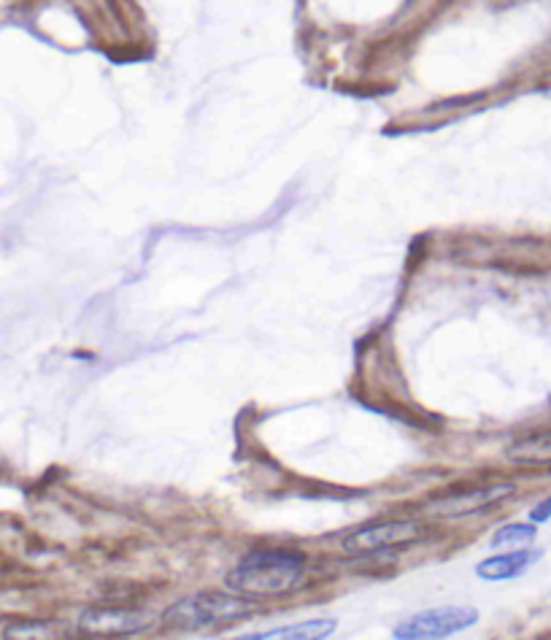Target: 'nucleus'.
<instances>
[{
	"mask_svg": "<svg viewBox=\"0 0 551 640\" xmlns=\"http://www.w3.org/2000/svg\"><path fill=\"white\" fill-rule=\"evenodd\" d=\"M306 581V557L298 551L263 549L230 570L228 586L246 597H282Z\"/></svg>",
	"mask_w": 551,
	"mask_h": 640,
	"instance_id": "obj_1",
	"label": "nucleus"
},
{
	"mask_svg": "<svg viewBox=\"0 0 551 640\" xmlns=\"http://www.w3.org/2000/svg\"><path fill=\"white\" fill-rule=\"evenodd\" d=\"M257 614V605L246 595H222V592H197L165 610L162 621L171 630H214L233 625Z\"/></svg>",
	"mask_w": 551,
	"mask_h": 640,
	"instance_id": "obj_2",
	"label": "nucleus"
},
{
	"mask_svg": "<svg viewBox=\"0 0 551 640\" xmlns=\"http://www.w3.org/2000/svg\"><path fill=\"white\" fill-rule=\"evenodd\" d=\"M425 525L414 519H392V522H376V525L359 527L344 538V549L349 555H379V551L403 549V546H414L416 540L425 538Z\"/></svg>",
	"mask_w": 551,
	"mask_h": 640,
	"instance_id": "obj_3",
	"label": "nucleus"
},
{
	"mask_svg": "<svg viewBox=\"0 0 551 640\" xmlns=\"http://www.w3.org/2000/svg\"><path fill=\"white\" fill-rule=\"evenodd\" d=\"M479 621V614L473 608H462V605H446V608H433L414 614L405 619L403 625L394 630V638L403 640H438L449 638L455 632L468 630V627Z\"/></svg>",
	"mask_w": 551,
	"mask_h": 640,
	"instance_id": "obj_4",
	"label": "nucleus"
},
{
	"mask_svg": "<svg viewBox=\"0 0 551 640\" xmlns=\"http://www.w3.org/2000/svg\"><path fill=\"white\" fill-rule=\"evenodd\" d=\"M512 494H516V487L512 481H503V484H484V487H468V490L444 494V498H435L425 505V511L438 519H462V516L479 514V511L492 508V505L503 503Z\"/></svg>",
	"mask_w": 551,
	"mask_h": 640,
	"instance_id": "obj_5",
	"label": "nucleus"
},
{
	"mask_svg": "<svg viewBox=\"0 0 551 640\" xmlns=\"http://www.w3.org/2000/svg\"><path fill=\"white\" fill-rule=\"evenodd\" d=\"M152 625V614L133 608H87L79 616V627L90 636H136Z\"/></svg>",
	"mask_w": 551,
	"mask_h": 640,
	"instance_id": "obj_6",
	"label": "nucleus"
},
{
	"mask_svg": "<svg viewBox=\"0 0 551 640\" xmlns=\"http://www.w3.org/2000/svg\"><path fill=\"white\" fill-rule=\"evenodd\" d=\"M541 557H543L541 549L508 551V555H497V557H490V560L479 562L475 573H479V579H484V581H508L525 573L527 568L536 565Z\"/></svg>",
	"mask_w": 551,
	"mask_h": 640,
	"instance_id": "obj_7",
	"label": "nucleus"
},
{
	"mask_svg": "<svg viewBox=\"0 0 551 640\" xmlns=\"http://www.w3.org/2000/svg\"><path fill=\"white\" fill-rule=\"evenodd\" d=\"M508 459H514L516 465H525V468H549L551 465V430L543 433L527 435L519 438L508 449Z\"/></svg>",
	"mask_w": 551,
	"mask_h": 640,
	"instance_id": "obj_8",
	"label": "nucleus"
},
{
	"mask_svg": "<svg viewBox=\"0 0 551 640\" xmlns=\"http://www.w3.org/2000/svg\"><path fill=\"white\" fill-rule=\"evenodd\" d=\"M335 619H314V621H303V625H289V627H276V630H265V632H254L252 638L260 640H322L330 638L335 632Z\"/></svg>",
	"mask_w": 551,
	"mask_h": 640,
	"instance_id": "obj_9",
	"label": "nucleus"
},
{
	"mask_svg": "<svg viewBox=\"0 0 551 640\" xmlns=\"http://www.w3.org/2000/svg\"><path fill=\"white\" fill-rule=\"evenodd\" d=\"M538 535V527L536 522H530V525H525V522H516V525H506L497 529L495 535H492V549H501V546H525L530 544V540H536Z\"/></svg>",
	"mask_w": 551,
	"mask_h": 640,
	"instance_id": "obj_10",
	"label": "nucleus"
},
{
	"mask_svg": "<svg viewBox=\"0 0 551 640\" xmlns=\"http://www.w3.org/2000/svg\"><path fill=\"white\" fill-rule=\"evenodd\" d=\"M549 519H551V494L530 511V522H536V525H543V522H549Z\"/></svg>",
	"mask_w": 551,
	"mask_h": 640,
	"instance_id": "obj_11",
	"label": "nucleus"
}]
</instances>
